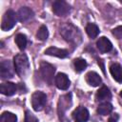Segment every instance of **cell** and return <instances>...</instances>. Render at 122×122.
Here are the masks:
<instances>
[{
  "instance_id": "2e32d148",
  "label": "cell",
  "mask_w": 122,
  "mask_h": 122,
  "mask_svg": "<svg viewBox=\"0 0 122 122\" xmlns=\"http://www.w3.org/2000/svg\"><path fill=\"white\" fill-rule=\"evenodd\" d=\"M86 81L90 86L92 87H97L101 84L102 79L99 76L98 73H96L95 71H90L86 74Z\"/></svg>"
},
{
  "instance_id": "8992f818",
  "label": "cell",
  "mask_w": 122,
  "mask_h": 122,
  "mask_svg": "<svg viewBox=\"0 0 122 122\" xmlns=\"http://www.w3.org/2000/svg\"><path fill=\"white\" fill-rule=\"evenodd\" d=\"M71 105V93L65 94L63 96H60L58 101V114L60 120H63V117L65 115V112L70 109Z\"/></svg>"
},
{
  "instance_id": "7402d4cb",
  "label": "cell",
  "mask_w": 122,
  "mask_h": 122,
  "mask_svg": "<svg viewBox=\"0 0 122 122\" xmlns=\"http://www.w3.org/2000/svg\"><path fill=\"white\" fill-rule=\"evenodd\" d=\"M0 122H17V117L15 114L10 112H4L1 114Z\"/></svg>"
},
{
  "instance_id": "4fadbf2b",
  "label": "cell",
  "mask_w": 122,
  "mask_h": 122,
  "mask_svg": "<svg viewBox=\"0 0 122 122\" xmlns=\"http://www.w3.org/2000/svg\"><path fill=\"white\" fill-rule=\"evenodd\" d=\"M45 53L51 56H55L58 58H66L69 55L68 51L64 49H58L55 47H50L45 51Z\"/></svg>"
},
{
  "instance_id": "ac0fdd59",
  "label": "cell",
  "mask_w": 122,
  "mask_h": 122,
  "mask_svg": "<svg viewBox=\"0 0 122 122\" xmlns=\"http://www.w3.org/2000/svg\"><path fill=\"white\" fill-rule=\"evenodd\" d=\"M112 111V105L110 102H103L97 107V112L101 115H107L110 114Z\"/></svg>"
},
{
  "instance_id": "6da1fadb",
  "label": "cell",
  "mask_w": 122,
  "mask_h": 122,
  "mask_svg": "<svg viewBox=\"0 0 122 122\" xmlns=\"http://www.w3.org/2000/svg\"><path fill=\"white\" fill-rule=\"evenodd\" d=\"M60 33L64 37L65 40H67L70 43L77 44L81 41V33L78 30L77 28H75L71 23L64 24L60 29Z\"/></svg>"
},
{
  "instance_id": "d6986e66",
  "label": "cell",
  "mask_w": 122,
  "mask_h": 122,
  "mask_svg": "<svg viewBox=\"0 0 122 122\" xmlns=\"http://www.w3.org/2000/svg\"><path fill=\"white\" fill-rule=\"evenodd\" d=\"M99 28L97 27V25L93 23H90L86 27V32L91 38H95L99 34Z\"/></svg>"
},
{
  "instance_id": "277c9868",
  "label": "cell",
  "mask_w": 122,
  "mask_h": 122,
  "mask_svg": "<svg viewBox=\"0 0 122 122\" xmlns=\"http://www.w3.org/2000/svg\"><path fill=\"white\" fill-rule=\"evenodd\" d=\"M16 20H17V15L13 10H9L8 11H6L2 18V23H1L2 30L6 31L12 29L16 24Z\"/></svg>"
},
{
  "instance_id": "484cf974",
  "label": "cell",
  "mask_w": 122,
  "mask_h": 122,
  "mask_svg": "<svg viewBox=\"0 0 122 122\" xmlns=\"http://www.w3.org/2000/svg\"><path fill=\"white\" fill-rule=\"evenodd\" d=\"M118 118H119L118 114H117V113H113V114H112V115L110 116V118H109L108 122H117Z\"/></svg>"
},
{
  "instance_id": "7a4b0ae2",
  "label": "cell",
  "mask_w": 122,
  "mask_h": 122,
  "mask_svg": "<svg viewBox=\"0 0 122 122\" xmlns=\"http://www.w3.org/2000/svg\"><path fill=\"white\" fill-rule=\"evenodd\" d=\"M13 64L16 73L23 77L27 75L30 70V62L28 59V56L25 53H19L14 56L13 58Z\"/></svg>"
},
{
  "instance_id": "9c48e42d",
  "label": "cell",
  "mask_w": 122,
  "mask_h": 122,
  "mask_svg": "<svg viewBox=\"0 0 122 122\" xmlns=\"http://www.w3.org/2000/svg\"><path fill=\"white\" fill-rule=\"evenodd\" d=\"M0 76L2 79L11 78L13 76V70L10 61H2L0 64Z\"/></svg>"
},
{
  "instance_id": "3957f363",
  "label": "cell",
  "mask_w": 122,
  "mask_h": 122,
  "mask_svg": "<svg viewBox=\"0 0 122 122\" xmlns=\"http://www.w3.org/2000/svg\"><path fill=\"white\" fill-rule=\"evenodd\" d=\"M39 71H40V75L43 78V80L47 82L49 85H51L52 83L54 72H55L54 67L47 62H41Z\"/></svg>"
},
{
  "instance_id": "d4e9b609",
  "label": "cell",
  "mask_w": 122,
  "mask_h": 122,
  "mask_svg": "<svg viewBox=\"0 0 122 122\" xmlns=\"http://www.w3.org/2000/svg\"><path fill=\"white\" fill-rule=\"evenodd\" d=\"M112 35L117 39H122V26H118L112 30Z\"/></svg>"
},
{
  "instance_id": "5bb4252c",
  "label": "cell",
  "mask_w": 122,
  "mask_h": 122,
  "mask_svg": "<svg viewBox=\"0 0 122 122\" xmlns=\"http://www.w3.org/2000/svg\"><path fill=\"white\" fill-rule=\"evenodd\" d=\"M17 91V86L12 82H5L0 86V92L8 96L13 95Z\"/></svg>"
},
{
  "instance_id": "5b68a950",
  "label": "cell",
  "mask_w": 122,
  "mask_h": 122,
  "mask_svg": "<svg viewBox=\"0 0 122 122\" xmlns=\"http://www.w3.org/2000/svg\"><path fill=\"white\" fill-rule=\"evenodd\" d=\"M47 102V96L43 92H34L31 95V106L34 111H42Z\"/></svg>"
},
{
  "instance_id": "e0dca14e",
  "label": "cell",
  "mask_w": 122,
  "mask_h": 122,
  "mask_svg": "<svg viewBox=\"0 0 122 122\" xmlns=\"http://www.w3.org/2000/svg\"><path fill=\"white\" fill-rule=\"evenodd\" d=\"M112 97V93L110 92V90L106 87V86H103L101 87L96 94H95V99L96 101H105V100H108V99H111Z\"/></svg>"
},
{
  "instance_id": "8fae6325",
  "label": "cell",
  "mask_w": 122,
  "mask_h": 122,
  "mask_svg": "<svg viewBox=\"0 0 122 122\" xmlns=\"http://www.w3.org/2000/svg\"><path fill=\"white\" fill-rule=\"evenodd\" d=\"M16 15L20 22H27L33 17V11L28 7H22L18 10Z\"/></svg>"
},
{
  "instance_id": "cb8c5ba5",
  "label": "cell",
  "mask_w": 122,
  "mask_h": 122,
  "mask_svg": "<svg viewBox=\"0 0 122 122\" xmlns=\"http://www.w3.org/2000/svg\"><path fill=\"white\" fill-rule=\"evenodd\" d=\"M25 122H38V119L30 111H27L25 114Z\"/></svg>"
},
{
  "instance_id": "603a6c76",
  "label": "cell",
  "mask_w": 122,
  "mask_h": 122,
  "mask_svg": "<svg viewBox=\"0 0 122 122\" xmlns=\"http://www.w3.org/2000/svg\"><path fill=\"white\" fill-rule=\"evenodd\" d=\"M48 36H49V31H48L47 27H46V26H41V27L38 29L37 33H36L37 39H39V40H41V41H45V40H47Z\"/></svg>"
},
{
  "instance_id": "30bf717a",
  "label": "cell",
  "mask_w": 122,
  "mask_h": 122,
  "mask_svg": "<svg viewBox=\"0 0 122 122\" xmlns=\"http://www.w3.org/2000/svg\"><path fill=\"white\" fill-rule=\"evenodd\" d=\"M54 83H55L56 87L58 89H60V90H67V89H69L70 84H71L69 77L65 73H63V72L57 73V75L54 78Z\"/></svg>"
},
{
  "instance_id": "ffe728a7",
  "label": "cell",
  "mask_w": 122,
  "mask_h": 122,
  "mask_svg": "<svg viewBox=\"0 0 122 122\" xmlns=\"http://www.w3.org/2000/svg\"><path fill=\"white\" fill-rule=\"evenodd\" d=\"M15 43L18 46L19 50H21V51L25 50L26 46H27V37H26V35L23 34V33H18L15 37Z\"/></svg>"
},
{
  "instance_id": "7c38bea8",
  "label": "cell",
  "mask_w": 122,
  "mask_h": 122,
  "mask_svg": "<svg viewBox=\"0 0 122 122\" xmlns=\"http://www.w3.org/2000/svg\"><path fill=\"white\" fill-rule=\"evenodd\" d=\"M96 47L99 50V51H101V52H109L112 49V44L107 37L102 36L97 40Z\"/></svg>"
},
{
  "instance_id": "ba28073f",
  "label": "cell",
  "mask_w": 122,
  "mask_h": 122,
  "mask_svg": "<svg viewBox=\"0 0 122 122\" xmlns=\"http://www.w3.org/2000/svg\"><path fill=\"white\" fill-rule=\"evenodd\" d=\"M72 117L75 122H86L89 119V112L85 107L79 106L73 111Z\"/></svg>"
},
{
  "instance_id": "52a82bcc",
  "label": "cell",
  "mask_w": 122,
  "mask_h": 122,
  "mask_svg": "<svg viewBox=\"0 0 122 122\" xmlns=\"http://www.w3.org/2000/svg\"><path fill=\"white\" fill-rule=\"evenodd\" d=\"M52 10L57 16H66L70 12L71 7L66 1L57 0L52 4Z\"/></svg>"
},
{
  "instance_id": "9a60e30c",
  "label": "cell",
  "mask_w": 122,
  "mask_h": 122,
  "mask_svg": "<svg viewBox=\"0 0 122 122\" xmlns=\"http://www.w3.org/2000/svg\"><path fill=\"white\" fill-rule=\"evenodd\" d=\"M110 71H111L112 76L116 82L122 83V67L119 64L117 63L112 64L110 67Z\"/></svg>"
},
{
  "instance_id": "44dd1931",
  "label": "cell",
  "mask_w": 122,
  "mask_h": 122,
  "mask_svg": "<svg viewBox=\"0 0 122 122\" xmlns=\"http://www.w3.org/2000/svg\"><path fill=\"white\" fill-rule=\"evenodd\" d=\"M73 66H74V70L77 72H81L87 68V62L82 58H76L73 61Z\"/></svg>"
},
{
  "instance_id": "4316f807",
  "label": "cell",
  "mask_w": 122,
  "mask_h": 122,
  "mask_svg": "<svg viewBox=\"0 0 122 122\" xmlns=\"http://www.w3.org/2000/svg\"><path fill=\"white\" fill-rule=\"evenodd\" d=\"M120 96H121V97H122V91H121V92H120Z\"/></svg>"
}]
</instances>
